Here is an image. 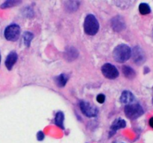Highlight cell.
<instances>
[{
    "instance_id": "1",
    "label": "cell",
    "mask_w": 153,
    "mask_h": 143,
    "mask_svg": "<svg viewBox=\"0 0 153 143\" xmlns=\"http://www.w3.org/2000/svg\"><path fill=\"white\" fill-rule=\"evenodd\" d=\"M115 60L118 63H124L128 60L131 56V49L126 44H120L117 46L113 52Z\"/></svg>"
},
{
    "instance_id": "2",
    "label": "cell",
    "mask_w": 153,
    "mask_h": 143,
    "mask_svg": "<svg viewBox=\"0 0 153 143\" xmlns=\"http://www.w3.org/2000/svg\"><path fill=\"white\" fill-rule=\"evenodd\" d=\"M100 29V23L93 14H88L85 17L84 22V30L88 35L94 36L98 33Z\"/></svg>"
},
{
    "instance_id": "3",
    "label": "cell",
    "mask_w": 153,
    "mask_h": 143,
    "mask_svg": "<svg viewBox=\"0 0 153 143\" xmlns=\"http://www.w3.org/2000/svg\"><path fill=\"white\" fill-rule=\"evenodd\" d=\"M124 112L127 118L131 120H135L143 114L144 110L139 104H130L126 106Z\"/></svg>"
},
{
    "instance_id": "4",
    "label": "cell",
    "mask_w": 153,
    "mask_h": 143,
    "mask_svg": "<svg viewBox=\"0 0 153 143\" xmlns=\"http://www.w3.org/2000/svg\"><path fill=\"white\" fill-rule=\"evenodd\" d=\"M20 35V28L16 24H10L6 27L4 31V36L8 41L15 42L19 39Z\"/></svg>"
},
{
    "instance_id": "5",
    "label": "cell",
    "mask_w": 153,
    "mask_h": 143,
    "mask_svg": "<svg viewBox=\"0 0 153 143\" xmlns=\"http://www.w3.org/2000/svg\"><path fill=\"white\" fill-rule=\"evenodd\" d=\"M102 73L103 75L108 79H115L119 76V72L115 66L111 63H105L102 66Z\"/></svg>"
},
{
    "instance_id": "6",
    "label": "cell",
    "mask_w": 153,
    "mask_h": 143,
    "mask_svg": "<svg viewBox=\"0 0 153 143\" xmlns=\"http://www.w3.org/2000/svg\"><path fill=\"white\" fill-rule=\"evenodd\" d=\"M80 108L82 113L87 117H96L98 114V110L95 107L91 105L89 102L82 101L80 102Z\"/></svg>"
},
{
    "instance_id": "7",
    "label": "cell",
    "mask_w": 153,
    "mask_h": 143,
    "mask_svg": "<svg viewBox=\"0 0 153 143\" xmlns=\"http://www.w3.org/2000/svg\"><path fill=\"white\" fill-rule=\"evenodd\" d=\"M111 25V28H113L114 31H117V32L122 31L126 28L125 22L122 16H116L112 18Z\"/></svg>"
},
{
    "instance_id": "8",
    "label": "cell",
    "mask_w": 153,
    "mask_h": 143,
    "mask_svg": "<svg viewBox=\"0 0 153 143\" xmlns=\"http://www.w3.org/2000/svg\"><path fill=\"white\" fill-rule=\"evenodd\" d=\"M131 54H132V57L133 60H134V62L137 63V65H140V64H142L145 61L144 52L138 46L134 48Z\"/></svg>"
},
{
    "instance_id": "9",
    "label": "cell",
    "mask_w": 153,
    "mask_h": 143,
    "mask_svg": "<svg viewBox=\"0 0 153 143\" xmlns=\"http://www.w3.org/2000/svg\"><path fill=\"white\" fill-rule=\"evenodd\" d=\"M17 58L18 55L17 54H16V52H11L8 54V55H7V57H6L4 64H5L6 68H7L9 71L12 69V68H13V66H14V64L16 63Z\"/></svg>"
},
{
    "instance_id": "10",
    "label": "cell",
    "mask_w": 153,
    "mask_h": 143,
    "mask_svg": "<svg viewBox=\"0 0 153 143\" xmlns=\"http://www.w3.org/2000/svg\"><path fill=\"white\" fill-rule=\"evenodd\" d=\"M126 122L124 119L119 118V119H115L114 122L112 123L111 126V132H110V136L113 135L114 133H116L117 130L120 129H122V128H126Z\"/></svg>"
},
{
    "instance_id": "11",
    "label": "cell",
    "mask_w": 153,
    "mask_h": 143,
    "mask_svg": "<svg viewBox=\"0 0 153 143\" xmlns=\"http://www.w3.org/2000/svg\"><path fill=\"white\" fill-rule=\"evenodd\" d=\"M134 101V96L132 92L130 91L125 90L122 92V95L120 97L121 103L125 104H130Z\"/></svg>"
},
{
    "instance_id": "12",
    "label": "cell",
    "mask_w": 153,
    "mask_h": 143,
    "mask_svg": "<svg viewBox=\"0 0 153 143\" xmlns=\"http://www.w3.org/2000/svg\"><path fill=\"white\" fill-rule=\"evenodd\" d=\"M66 59L69 61H73L76 60V58L79 56V52L74 47H70L66 50V52L64 53Z\"/></svg>"
},
{
    "instance_id": "13",
    "label": "cell",
    "mask_w": 153,
    "mask_h": 143,
    "mask_svg": "<svg viewBox=\"0 0 153 143\" xmlns=\"http://www.w3.org/2000/svg\"><path fill=\"white\" fill-rule=\"evenodd\" d=\"M79 0H67L65 3V8L69 12H75L79 9Z\"/></svg>"
},
{
    "instance_id": "14",
    "label": "cell",
    "mask_w": 153,
    "mask_h": 143,
    "mask_svg": "<svg viewBox=\"0 0 153 143\" xmlns=\"http://www.w3.org/2000/svg\"><path fill=\"white\" fill-rule=\"evenodd\" d=\"M123 73L128 79H133L136 76V72L131 67L128 66H123L122 68Z\"/></svg>"
},
{
    "instance_id": "15",
    "label": "cell",
    "mask_w": 153,
    "mask_h": 143,
    "mask_svg": "<svg viewBox=\"0 0 153 143\" xmlns=\"http://www.w3.org/2000/svg\"><path fill=\"white\" fill-rule=\"evenodd\" d=\"M68 80V76L66 74H61L55 77V81L58 87H64Z\"/></svg>"
},
{
    "instance_id": "16",
    "label": "cell",
    "mask_w": 153,
    "mask_h": 143,
    "mask_svg": "<svg viewBox=\"0 0 153 143\" xmlns=\"http://www.w3.org/2000/svg\"><path fill=\"white\" fill-rule=\"evenodd\" d=\"M22 0H6L4 3L1 4V9H6V8H10V7H15L19 4H21Z\"/></svg>"
},
{
    "instance_id": "17",
    "label": "cell",
    "mask_w": 153,
    "mask_h": 143,
    "mask_svg": "<svg viewBox=\"0 0 153 143\" xmlns=\"http://www.w3.org/2000/svg\"><path fill=\"white\" fill-rule=\"evenodd\" d=\"M64 115L62 112H58L56 113V116L55 118V123L58 128H61V129H64Z\"/></svg>"
},
{
    "instance_id": "18",
    "label": "cell",
    "mask_w": 153,
    "mask_h": 143,
    "mask_svg": "<svg viewBox=\"0 0 153 143\" xmlns=\"http://www.w3.org/2000/svg\"><path fill=\"white\" fill-rule=\"evenodd\" d=\"M22 38H23V42L25 46L26 47H29L30 45H31V40L34 38V34L31 32H29V31H25V32H24Z\"/></svg>"
},
{
    "instance_id": "19",
    "label": "cell",
    "mask_w": 153,
    "mask_h": 143,
    "mask_svg": "<svg viewBox=\"0 0 153 143\" xmlns=\"http://www.w3.org/2000/svg\"><path fill=\"white\" fill-rule=\"evenodd\" d=\"M139 12L140 14L142 15H147L151 13V8L150 6L147 4V3H140L139 5Z\"/></svg>"
},
{
    "instance_id": "20",
    "label": "cell",
    "mask_w": 153,
    "mask_h": 143,
    "mask_svg": "<svg viewBox=\"0 0 153 143\" xmlns=\"http://www.w3.org/2000/svg\"><path fill=\"white\" fill-rule=\"evenodd\" d=\"M24 13L25 14V16L28 18H32L33 16H34V11H33V10L31 7H26L25 9Z\"/></svg>"
},
{
    "instance_id": "21",
    "label": "cell",
    "mask_w": 153,
    "mask_h": 143,
    "mask_svg": "<svg viewBox=\"0 0 153 143\" xmlns=\"http://www.w3.org/2000/svg\"><path fill=\"white\" fill-rule=\"evenodd\" d=\"M105 100V96L104 94H99L97 97V101H98L100 104H103Z\"/></svg>"
},
{
    "instance_id": "22",
    "label": "cell",
    "mask_w": 153,
    "mask_h": 143,
    "mask_svg": "<svg viewBox=\"0 0 153 143\" xmlns=\"http://www.w3.org/2000/svg\"><path fill=\"white\" fill-rule=\"evenodd\" d=\"M45 138V135L44 133H43V131H39L38 133H37V139L38 141H42V140L44 139Z\"/></svg>"
},
{
    "instance_id": "23",
    "label": "cell",
    "mask_w": 153,
    "mask_h": 143,
    "mask_svg": "<svg viewBox=\"0 0 153 143\" xmlns=\"http://www.w3.org/2000/svg\"><path fill=\"white\" fill-rule=\"evenodd\" d=\"M149 126L151 127V128H153V117L150 118V119H149Z\"/></svg>"
},
{
    "instance_id": "24",
    "label": "cell",
    "mask_w": 153,
    "mask_h": 143,
    "mask_svg": "<svg viewBox=\"0 0 153 143\" xmlns=\"http://www.w3.org/2000/svg\"><path fill=\"white\" fill-rule=\"evenodd\" d=\"M0 63H1V55H0Z\"/></svg>"
}]
</instances>
